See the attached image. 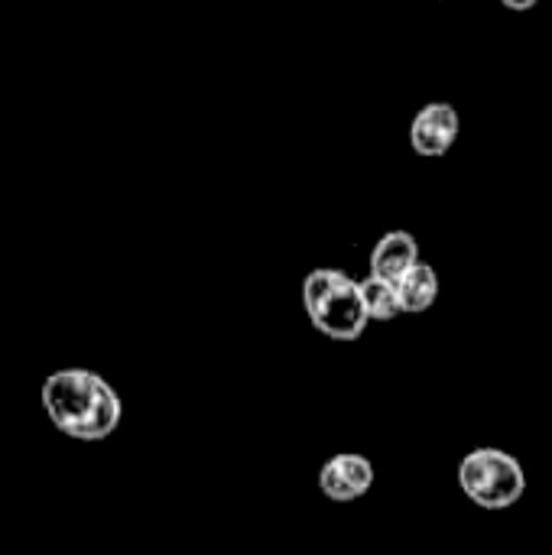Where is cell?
Returning a JSON list of instances; mask_svg holds the SVG:
<instances>
[{
  "mask_svg": "<svg viewBox=\"0 0 552 555\" xmlns=\"http://www.w3.org/2000/svg\"><path fill=\"white\" fill-rule=\"evenodd\" d=\"M420 260V244L410 231H387L374 250H371V276H381L387 283H400Z\"/></svg>",
  "mask_w": 552,
  "mask_h": 555,
  "instance_id": "obj_6",
  "label": "cell"
},
{
  "mask_svg": "<svg viewBox=\"0 0 552 555\" xmlns=\"http://www.w3.org/2000/svg\"><path fill=\"white\" fill-rule=\"evenodd\" d=\"M303 309L312 328L332 341H358L371 322L364 299H361V280L332 267H319L306 273Z\"/></svg>",
  "mask_w": 552,
  "mask_h": 555,
  "instance_id": "obj_2",
  "label": "cell"
},
{
  "mask_svg": "<svg viewBox=\"0 0 552 555\" xmlns=\"http://www.w3.org/2000/svg\"><path fill=\"white\" fill-rule=\"evenodd\" d=\"M42 410L49 423L75 442H104L124 416L117 390L85 367L52 371L42 380Z\"/></svg>",
  "mask_w": 552,
  "mask_h": 555,
  "instance_id": "obj_1",
  "label": "cell"
},
{
  "mask_svg": "<svg viewBox=\"0 0 552 555\" xmlns=\"http://www.w3.org/2000/svg\"><path fill=\"white\" fill-rule=\"evenodd\" d=\"M361 299H364V309H368V319L371 322H394L397 315H403L397 283H387L381 276H371L368 273L361 280Z\"/></svg>",
  "mask_w": 552,
  "mask_h": 555,
  "instance_id": "obj_8",
  "label": "cell"
},
{
  "mask_svg": "<svg viewBox=\"0 0 552 555\" xmlns=\"http://www.w3.org/2000/svg\"><path fill=\"white\" fill-rule=\"evenodd\" d=\"M400 309L403 315H423L426 309H433V302L439 299V273L429 263H416L400 283Z\"/></svg>",
  "mask_w": 552,
  "mask_h": 555,
  "instance_id": "obj_7",
  "label": "cell"
},
{
  "mask_svg": "<svg viewBox=\"0 0 552 555\" xmlns=\"http://www.w3.org/2000/svg\"><path fill=\"white\" fill-rule=\"evenodd\" d=\"M459 488L482 511H508L527 494V472L511 452L485 446L459 462Z\"/></svg>",
  "mask_w": 552,
  "mask_h": 555,
  "instance_id": "obj_3",
  "label": "cell"
},
{
  "mask_svg": "<svg viewBox=\"0 0 552 555\" xmlns=\"http://www.w3.org/2000/svg\"><path fill=\"white\" fill-rule=\"evenodd\" d=\"M462 130V117L449 101H429L426 107L416 111L413 124H410V146L420 156L439 159L446 156Z\"/></svg>",
  "mask_w": 552,
  "mask_h": 555,
  "instance_id": "obj_4",
  "label": "cell"
},
{
  "mask_svg": "<svg viewBox=\"0 0 552 555\" xmlns=\"http://www.w3.org/2000/svg\"><path fill=\"white\" fill-rule=\"evenodd\" d=\"M371 488H374V465L368 455H358V452L332 455L319 472V491L332 504H355Z\"/></svg>",
  "mask_w": 552,
  "mask_h": 555,
  "instance_id": "obj_5",
  "label": "cell"
},
{
  "mask_svg": "<svg viewBox=\"0 0 552 555\" xmlns=\"http://www.w3.org/2000/svg\"><path fill=\"white\" fill-rule=\"evenodd\" d=\"M504 7H508V10H534V7H537V0H524V3H514V0H504Z\"/></svg>",
  "mask_w": 552,
  "mask_h": 555,
  "instance_id": "obj_9",
  "label": "cell"
}]
</instances>
